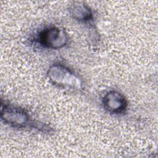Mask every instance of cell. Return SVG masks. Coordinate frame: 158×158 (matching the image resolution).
Returning a JSON list of instances; mask_svg holds the SVG:
<instances>
[{"instance_id": "277c9868", "label": "cell", "mask_w": 158, "mask_h": 158, "mask_svg": "<svg viewBox=\"0 0 158 158\" xmlns=\"http://www.w3.org/2000/svg\"><path fill=\"white\" fill-rule=\"evenodd\" d=\"M103 104L105 109L113 114L122 113L127 106L123 95L116 91L108 92L103 98Z\"/></svg>"}, {"instance_id": "5b68a950", "label": "cell", "mask_w": 158, "mask_h": 158, "mask_svg": "<svg viewBox=\"0 0 158 158\" xmlns=\"http://www.w3.org/2000/svg\"><path fill=\"white\" fill-rule=\"evenodd\" d=\"M72 16L78 20H88L92 18V13L85 6L77 5L72 9Z\"/></svg>"}, {"instance_id": "3957f363", "label": "cell", "mask_w": 158, "mask_h": 158, "mask_svg": "<svg viewBox=\"0 0 158 158\" xmlns=\"http://www.w3.org/2000/svg\"><path fill=\"white\" fill-rule=\"evenodd\" d=\"M1 117L7 124L15 127H25L29 120V115L25 110L13 106H1Z\"/></svg>"}, {"instance_id": "6da1fadb", "label": "cell", "mask_w": 158, "mask_h": 158, "mask_svg": "<svg viewBox=\"0 0 158 158\" xmlns=\"http://www.w3.org/2000/svg\"><path fill=\"white\" fill-rule=\"evenodd\" d=\"M48 76L53 84L67 89H78L81 80L68 68L61 64H54L48 70Z\"/></svg>"}, {"instance_id": "7a4b0ae2", "label": "cell", "mask_w": 158, "mask_h": 158, "mask_svg": "<svg viewBox=\"0 0 158 158\" xmlns=\"http://www.w3.org/2000/svg\"><path fill=\"white\" fill-rule=\"evenodd\" d=\"M38 40L44 47L57 49L66 44L68 36L64 30L54 27L42 31L39 35Z\"/></svg>"}]
</instances>
